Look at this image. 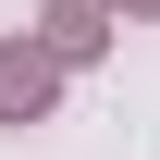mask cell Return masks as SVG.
I'll return each mask as SVG.
<instances>
[{"instance_id":"obj_1","label":"cell","mask_w":160,"mask_h":160,"mask_svg":"<svg viewBox=\"0 0 160 160\" xmlns=\"http://www.w3.org/2000/svg\"><path fill=\"white\" fill-rule=\"evenodd\" d=\"M49 86H62V62H49V49H25V37L0 49V123H37V111H49Z\"/></svg>"},{"instance_id":"obj_2","label":"cell","mask_w":160,"mask_h":160,"mask_svg":"<svg viewBox=\"0 0 160 160\" xmlns=\"http://www.w3.org/2000/svg\"><path fill=\"white\" fill-rule=\"evenodd\" d=\"M111 25H99V0H49V62H86Z\"/></svg>"},{"instance_id":"obj_3","label":"cell","mask_w":160,"mask_h":160,"mask_svg":"<svg viewBox=\"0 0 160 160\" xmlns=\"http://www.w3.org/2000/svg\"><path fill=\"white\" fill-rule=\"evenodd\" d=\"M123 12H160V0H123Z\"/></svg>"}]
</instances>
